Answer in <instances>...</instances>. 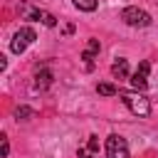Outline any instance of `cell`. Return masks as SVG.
<instances>
[{"instance_id":"1","label":"cell","mask_w":158,"mask_h":158,"mask_svg":"<svg viewBox=\"0 0 158 158\" xmlns=\"http://www.w3.org/2000/svg\"><path fill=\"white\" fill-rule=\"evenodd\" d=\"M118 99L128 106V111H131L133 116H138V118L151 116V101H148L138 89H133V91H123V89H118Z\"/></svg>"},{"instance_id":"11","label":"cell","mask_w":158,"mask_h":158,"mask_svg":"<svg viewBox=\"0 0 158 158\" xmlns=\"http://www.w3.org/2000/svg\"><path fill=\"white\" fill-rule=\"evenodd\" d=\"M35 116V111L30 109V106H20V109H15V118L17 121H27V118H32Z\"/></svg>"},{"instance_id":"2","label":"cell","mask_w":158,"mask_h":158,"mask_svg":"<svg viewBox=\"0 0 158 158\" xmlns=\"http://www.w3.org/2000/svg\"><path fill=\"white\" fill-rule=\"evenodd\" d=\"M37 40V35H35V30L32 27H20L15 35H12V42H10V49L15 52V54H22L32 42Z\"/></svg>"},{"instance_id":"6","label":"cell","mask_w":158,"mask_h":158,"mask_svg":"<svg viewBox=\"0 0 158 158\" xmlns=\"http://www.w3.org/2000/svg\"><path fill=\"white\" fill-rule=\"evenodd\" d=\"M148 72H151V64H148V62H141L138 69H136V74L131 77V86L138 89V91H143V89L148 86Z\"/></svg>"},{"instance_id":"13","label":"cell","mask_w":158,"mask_h":158,"mask_svg":"<svg viewBox=\"0 0 158 158\" xmlns=\"http://www.w3.org/2000/svg\"><path fill=\"white\" fill-rule=\"evenodd\" d=\"M0 138H2V143H0V153H2V156H7V153H10V143H7V136H0Z\"/></svg>"},{"instance_id":"7","label":"cell","mask_w":158,"mask_h":158,"mask_svg":"<svg viewBox=\"0 0 158 158\" xmlns=\"http://www.w3.org/2000/svg\"><path fill=\"white\" fill-rule=\"evenodd\" d=\"M111 74H114L116 79H126V77H128V62H126V59L114 62V64H111Z\"/></svg>"},{"instance_id":"5","label":"cell","mask_w":158,"mask_h":158,"mask_svg":"<svg viewBox=\"0 0 158 158\" xmlns=\"http://www.w3.org/2000/svg\"><path fill=\"white\" fill-rule=\"evenodd\" d=\"M17 10H20L25 17H32V20H37V22H42V25H47V27H54V25H57V17H54V15H49V12L40 10V7H32V5H27V2H20Z\"/></svg>"},{"instance_id":"15","label":"cell","mask_w":158,"mask_h":158,"mask_svg":"<svg viewBox=\"0 0 158 158\" xmlns=\"http://www.w3.org/2000/svg\"><path fill=\"white\" fill-rule=\"evenodd\" d=\"M89 148L96 153V148H99V138H96V136H89Z\"/></svg>"},{"instance_id":"12","label":"cell","mask_w":158,"mask_h":158,"mask_svg":"<svg viewBox=\"0 0 158 158\" xmlns=\"http://www.w3.org/2000/svg\"><path fill=\"white\" fill-rule=\"evenodd\" d=\"M77 156H79V158H94V151L86 146V148H79V151H77Z\"/></svg>"},{"instance_id":"8","label":"cell","mask_w":158,"mask_h":158,"mask_svg":"<svg viewBox=\"0 0 158 158\" xmlns=\"http://www.w3.org/2000/svg\"><path fill=\"white\" fill-rule=\"evenodd\" d=\"M49 84H52V72L44 69V72H40V74L35 77V86H37V89H47Z\"/></svg>"},{"instance_id":"4","label":"cell","mask_w":158,"mask_h":158,"mask_svg":"<svg viewBox=\"0 0 158 158\" xmlns=\"http://www.w3.org/2000/svg\"><path fill=\"white\" fill-rule=\"evenodd\" d=\"M106 158H128V143L123 136L111 133L106 138Z\"/></svg>"},{"instance_id":"3","label":"cell","mask_w":158,"mask_h":158,"mask_svg":"<svg viewBox=\"0 0 158 158\" xmlns=\"http://www.w3.org/2000/svg\"><path fill=\"white\" fill-rule=\"evenodd\" d=\"M121 20L126 25H131V27H148L151 25V15L146 10H141V7H133V5L121 12Z\"/></svg>"},{"instance_id":"14","label":"cell","mask_w":158,"mask_h":158,"mask_svg":"<svg viewBox=\"0 0 158 158\" xmlns=\"http://www.w3.org/2000/svg\"><path fill=\"white\" fill-rule=\"evenodd\" d=\"M99 49H101V44H99V40H89V52H94V54H96Z\"/></svg>"},{"instance_id":"10","label":"cell","mask_w":158,"mask_h":158,"mask_svg":"<svg viewBox=\"0 0 158 158\" xmlns=\"http://www.w3.org/2000/svg\"><path fill=\"white\" fill-rule=\"evenodd\" d=\"M96 91H99L101 96H116V94H118V89H116L114 84H106V81H104V84H99V86H96Z\"/></svg>"},{"instance_id":"9","label":"cell","mask_w":158,"mask_h":158,"mask_svg":"<svg viewBox=\"0 0 158 158\" xmlns=\"http://www.w3.org/2000/svg\"><path fill=\"white\" fill-rule=\"evenodd\" d=\"M99 5V0H74V7L77 10H84V12H94Z\"/></svg>"}]
</instances>
